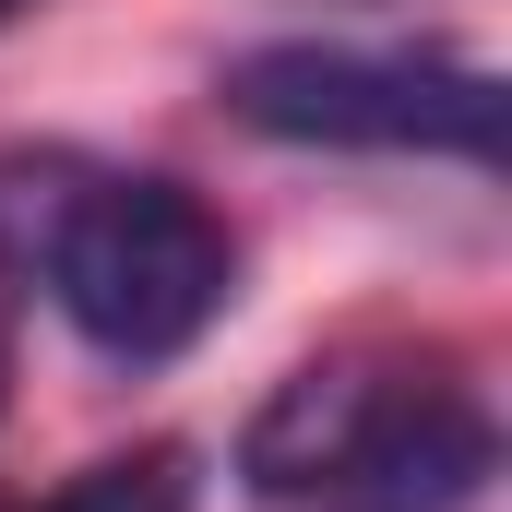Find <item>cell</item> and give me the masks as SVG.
<instances>
[{"label":"cell","mask_w":512,"mask_h":512,"mask_svg":"<svg viewBox=\"0 0 512 512\" xmlns=\"http://www.w3.org/2000/svg\"><path fill=\"white\" fill-rule=\"evenodd\" d=\"M24 12H36V0H0V24H24Z\"/></svg>","instance_id":"obj_4"},{"label":"cell","mask_w":512,"mask_h":512,"mask_svg":"<svg viewBox=\"0 0 512 512\" xmlns=\"http://www.w3.org/2000/svg\"><path fill=\"white\" fill-rule=\"evenodd\" d=\"M36 274H48L60 322L120 370L191 358L239 298L227 227L179 179H84V191H60L48 227H36Z\"/></svg>","instance_id":"obj_2"},{"label":"cell","mask_w":512,"mask_h":512,"mask_svg":"<svg viewBox=\"0 0 512 512\" xmlns=\"http://www.w3.org/2000/svg\"><path fill=\"white\" fill-rule=\"evenodd\" d=\"M501 465L489 405L429 358H310L239 441V477L274 512H465Z\"/></svg>","instance_id":"obj_1"},{"label":"cell","mask_w":512,"mask_h":512,"mask_svg":"<svg viewBox=\"0 0 512 512\" xmlns=\"http://www.w3.org/2000/svg\"><path fill=\"white\" fill-rule=\"evenodd\" d=\"M227 120L262 143H334V155H453L501 167V72L441 60V48H346V36H286L227 60Z\"/></svg>","instance_id":"obj_3"}]
</instances>
